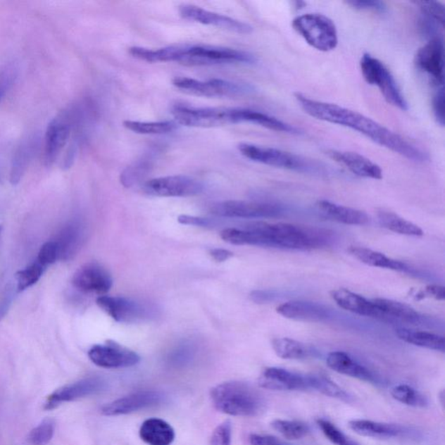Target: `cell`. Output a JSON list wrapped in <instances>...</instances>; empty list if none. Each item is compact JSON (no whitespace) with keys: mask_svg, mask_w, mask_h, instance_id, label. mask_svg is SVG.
<instances>
[{"mask_svg":"<svg viewBox=\"0 0 445 445\" xmlns=\"http://www.w3.org/2000/svg\"><path fill=\"white\" fill-rule=\"evenodd\" d=\"M211 401L220 413L235 417H256L265 410L261 393L239 381L225 382L211 392Z\"/></svg>","mask_w":445,"mask_h":445,"instance_id":"cell-4","label":"cell"},{"mask_svg":"<svg viewBox=\"0 0 445 445\" xmlns=\"http://www.w3.org/2000/svg\"><path fill=\"white\" fill-rule=\"evenodd\" d=\"M76 120V110L69 108L63 111L48 125L44 151V163L47 166L53 165L64 150Z\"/></svg>","mask_w":445,"mask_h":445,"instance_id":"cell-10","label":"cell"},{"mask_svg":"<svg viewBox=\"0 0 445 445\" xmlns=\"http://www.w3.org/2000/svg\"><path fill=\"white\" fill-rule=\"evenodd\" d=\"M318 211L329 220L349 225H365L370 218L365 211L337 205L327 200H320L316 203Z\"/></svg>","mask_w":445,"mask_h":445,"instance_id":"cell-28","label":"cell"},{"mask_svg":"<svg viewBox=\"0 0 445 445\" xmlns=\"http://www.w3.org/2000/svg\"><path fill=\"white\" fill-rule=\"evenodd\" d=\"M54 432L55 424L54 420L46 419L30 432L29 442L32 445H46L53 439Z\"/></svg>","mask_w":445,"mask_h":445,"instance_id":"cell-42","label":"cell"},{"mask_svg":"<svg viewBox=\"0 0 445 445\" xmlns=\"http://www.w3.org/2000/svg\"><path fill=\"white\" fill-rule=\"evenodd\" d=\"M97 305L115 321L120 322L150 320L156 315L155 308L149 303L123 296H100Z\"/></svg>","mask_w":445,"mask_h":445,"instance_id":"cell-11","label":"cell"},{"mask_svg":"<svg viewBox=\"0 0 445 445\" xmlns=\"http://www.w3.org/2000/svg\"><path fill=\"white\" fill-rule=\"evenodd\" d=\"M277 313L289 320L303 322H322L327 320L328 311L318 303L303 301H290L282 303Z\"/></svg>","mask_w":445,"mask_h":445,"instance_id":"cell-25","label":"cell"},{"mask_svg":"<svg viewBox=\"0 0 445 445\" xmlns=\"http://www.w3.org/2000/svg\"><path fill=\"white\" fill-rule=\"evenodd\" d=\"M276 432L288 440L302 439L310 432L309 426L301 421L277 419L272 422Z\"/></svg>","mask_w":445,"mask_h":445,"instance_id":"cell-39","label":"cell"},{"mask_svg":"<svg viewBox=\"0 0 445 445\" xmlns=\"http://www.w3.org/2000/svg\"><path fill=\"white\" fill-rule=\"evenodd\" d=\"M84 239L85 228L82 221L75 218L63 226L54 240L59 261H68L75 257L82 247Z\"/></svg>","mask_w":445,"mask_h":445,"instance_id":"cell-22","label":"cell"},{"mask_svg":"<svg viewBox=\"0 0 445 445\" xmlns=\"http://www.w3.org/2000/svg\"><path fill=\"white\" fill-rule=\"evenodd\" d=\"M13 296V288H6L5 294H4L1 302H0V321L5 318L7 311H9L11 305H12Z\"/></svg>","mask_w":445,"mask_h":445,"instance_id":"cell-53","label":"cell"},{"mask_svg":"<svg viewBox=\"0 0 445 445\" xmlns=\"http://www.w3.org/2000/svg\"><path fill=\"white\" fill-rule=\"evenodd\" d=\"M425 293L437 300H444L445 299V289L441 285H429V287L425 288Z\"/></svg>","mask_w":445,"mask_h":445,"instance_id":"cell-54","label":"cell"},{"mask_svg":"<svg viewBox=\"0 0 445 445\" xmlns=\"http://www.w3.org/2000/svg\"><path fill=\"white\" fill-rule=\"evenodd\" d=\"M195 348L191 344H183L174 349L168 357V363L173 367H184L190 363L195 357Z\"/></svg>","mask_w":445,"mask_h":445,"instance_id":"cell-44","label":"cell"},{"mask_svg":"<svg viewBox=\"0 0 445 445\" xmlns=\"http://www.w3.org/2000/svg\"><path fill=\"white\" fill-rule=\"evenodd\" d=\"M377 218L380 224L389 231L406 236L421 237L424 235V232L418 225L404 220L392 211L381 210L377 213Z\"/></svg>","mask_w":445,"mask_h":445,"instance_id":"cell-34","label":"cell"},{"mask_svg":"<svg viewBox=\"0 0 445 445\" xmlns=\"http://www.w3.org/2000/svg\"><path fill=\"white\" fill-rule=\"evenodd\" d=\"M372 301L380 311L381 318L410 324H415L420 320V316L417 311L406 303L387 299H375Z\"/></svg>","mask_w":445,"mask_h":445,"instance_id":"cell-30","label":"cell"},{"mask_svg":"<svg viewBox=\"0 0 445 445\" xmlns=\"http://www.w3.org/2000/svg\"><path fill=\"white\" fill-rule=\"evenodd\" d=\"M349 252L359 261L369 266L399 270V272L407 269L403 263L389 258L381 252L370 250L368 248L351 246L349 248Z\"/></svg>","mask_w":445,"mask_h":445,"instance_id":"cell-33","label":"cell"},{"mask_svg":"<svg viewBox=\"0 0 445 445\" xmlns=\"http://www.w3.org/2000/svg\"><path fill=\"white\" fill-rule=\"evenodd\" d=\"M165 396L158 391H141L132 393L109 403L102 408L105 416L113 417L127 415L146 408L158 406L164 401Z\"/></svg>","mask_w":445,"mask_h":445,"instance_id":"cell-18","label":"cell"},{"mask_svg":"<svg viewBox=\"0 0 445 445\" xmlns=\"http://www.w3.org/2000/svg\"><path fill=\"white\" fill-rule=\"evenodd\" d=\"M318 427L320 428L326 439L336 445H361L356 441L347 437L342 431H340L335 425L326 419L320 418L317 421Z\"/></svg>","mask_w":445,"mask_h":445,"instance_id":"cell-41","label":"cell"},{"mask_svg":"<svg viewBox=\"0 0 445 445\" xmlns=\"http://www.w3.org/2000/svg\"><path fill=\"white\" fill-rule=\"evenodd\" d=\"M331 296L337 306L350 313L365 317L381 318L380 311L374 306L372 301H369L357 293L346 289H339L332 291Z\"/></svg>","mask_w":445,"mask_h":445,"instance_id":"cell-27","label":"cell"},{"mask_svg":"<svg viewBox=\"0 0 445 445\" xmlns=\"http://www.w3.org/2000/svg\"><path fill=\"white\" fill-rule=\"evenodd\" d=\"M326 154L337 164L346 167L351 173L365 179L382 180L383 170L376 163L369 158L352 151L327 150Z\"/></svg>","mask_w":445,"mask_h":445,"instance_id":"cell-20","label":"cell"},{"mask_svg":"<svg viewBox=\"0 0 445 445\" xmlns=\"http://www.w3.org/2000/svg\"><path fill=\"white\" fill-rule=\"evenodd\" d=\"M361 69L366 82L380 89L389 105L402 111L409 109L401 89L383 62L369 54H365L361 61Z\"/></svg>","mask_w":445,"mask_h":445,"instance_id":"cell-7","label":"cell"},{"mask_svg":"<svg viewBox=\"0 0 445 445\" xmlns=\"http://www.w3.org/2000/svg\"><path fill=\"white\" fill-rule=\"evenodd\" d=\"M349 427L358 435L378 439H396L407 436L410 433V430L402 425L385 424L365 419L351 420L349 422Z\"/></svg>","mask_w":445,"mask_h":445,"instance_id":"cell-24","label":"cell"},{"mask_svg":"<svg viewBox=\"0 0 445 445\" xmlns=\"http://www.w3.org/2000/svg\"><path fill=\"white\" fill-rule=\"evenodd\" d=\"M259 387L272 391H301L310 389L308 376L290 370L270 367L259 378Z\"/></svg>","mask_w":445,"mask_h":445,"instance_id":"cell-21","label":"cell"},{"mask_svg":"<svg viewBox=\"0 0 445 445\" xmlns=\"http://www.w3.org/2000/svg\"><path fill=\"white\" fill-rule=\"evenodd\" d=\"M72 283L80 292L102 295L113 287V277L103 266L89 263L74 273Z\"/></svg>","mask_w":445,"mask_h":445,"instance_id":"cell-19","label":"cell"},{"mask_svg":"<svg viewBox=\"0 0 445 445\" xmlns=\"http://www.w3.org/2000/svg\"><path fill=\"white\" fill-rule=\"evenodd\" d=\"M211 257L218 262H224L232 258L233 253L232 251L224 249H214L211 251Z\"/></svg>","mask_w":445,"mask_h":445,"instance_id":"cell-55","label":"cell"},{"mask_svg":"<svg viewBox=\"0 0 445 445\" xmlns=\"http://www.w3.org/2000/svg\"><path fill=\"white\" fill-rule=\"evenodd\" d=\"M38 146V139L30 137L25 139L18 146L13 156L12 167H11L10 181L13 185L20 181L27 172V167L35 156L36 148Z\"/></svg>","mask_w":445,"mask_h":445,"instance_id":"cell-31","label":"cell"},{"mask_svg":"<svg viewBox=\"0 0 445 445\" xmlns=\"http://www.w3.org/2000/svg\"><path fill=\"white\" fill-rule=\"evenodd\" d=\"M308 380H309L310 389H313L322 394L342 400L344 402L350 403L352 401V396L328 377L321 375H311L308 376Z\"/></svg>","mask_w":445,"mask_h":445,"instance_id":"cell-37","label":"cell"},{"mask_svg":"<svg viewBox=\"0 0 445 445\" xmlns=\"http://www.w3.org/2000/svg\"><path fill=\"white\" fill-rule=\"evenodd\" d=\"M295 98L300 107L311 117L353 130L409 161L418 163L427 161V154L415 144L358 111L335 104L318 101L299 92L295 94Z\"/></svg>","mask_w":445,"mask_h":445,"instance_id":"cell-1","label":"cell"},{"mask_svg":"<svg viewBox=\"0 0 445 445\" xmlns=\"http://www.w3.org/2000/svg\"><path fill=\"white\" fill-rule=\"evenodd\" d=\"M124 127L137 134L141 135H162L175 132L177 124L173 121L142 122L135 120H125Z\"/></svg>","mask_w":445,"mask_h":445,"instance_id":"cell-35","label":"cell"},{"mask_svg":"<svg viewBox=\"0 0 445 445\" xmlns=\"http://www.w3.org/2000/svg\"><path fill=\"white\" fill-rule=\"evenodd\" d=\"M144 191L151 196L183 198L201 194L203 184L188 176H167L146 182Z\"/></svg>","mask_w":445,"mask_h":445,"instance_id":"cell-12","label":"cell"},{"mask_svg":"<svg viewBox=\"0 0 445 445\" xmlns=\"http://www.w3.org/2000/svg\"><path fill=\"white\" fill-rule=\"evenodd\" d=\"M177 220L182 225L200 226V227H214L218 225L216 220H211V218L188 216V215H181Z\"/></svg>","mask_w":445,"mask_h":445,"instance_id":"cell-50","label":"cell"},{"mask_svg":"<svg viewBox=\"0 0 445 445\" xmlns=\"http://www.w3.org/2000/svg\"><path fill=\"white\" fill-rule=\"evenodd\" d=\"M277 203L258 201H225L215 203L211 213L216 216L233 218H273L281 213Z\"/></svg>","mask_w":445,"mask_h":445,"instance_id":"cell-13","label":"cell"},{"mask_svg":"<svg viewBox=\"0 0 445 445\" xmlns=\"http://www.w3.org/2000/svg\"><path fill=\"white\" fill-rule=\"evenodd\" d=\"M272 348L277 357L283 359L299 361L309 357L311 351L305 344L288 337H280L272 340Z\"/></svg>","mask_w":445,"mask_h":445,"instance_id":"cell-36","label":"cell"},{"mask_svg":"<svg viewBox=\"0 0 445 445\" xmlns=\"http://www.w3.org/2000/svg\"><path fill=\"white\" fill-rule=\"evenodd\" d=\"M326 363L329 368L342 375L357 378L370 383L378 384L380 380L361 363L354 361L344 351H333L327 356Z\"/></svg>","mask_w":445,"mask_h":445,"instance_id":"cell-23","label":"cell"},{"mask_svg":"<svg viewBox=\"0 0 445 445\" xmlns=\"http://www.w3.org/2000/svg\"><path fill=\"white\" fill-rule=\"evenodd\" d=\"M46 267L40 265L38 261L16 273L17 292H21L32 287L42 277Z\"/></svg>","mask_w":445,"mask_h":445,"instance_id":"cell-40","label":"cell"},{"mask_svg":"<svg viewBox=\"0 0 445 445\" xmlns=\"http://www.w3.org/2000/svg\"><path fill=\"white\" fill-rule=\"evenodd\" d=\"M239 151L244 158L251 161L265 165L277 167V168L295 170L298 173H317L324 172L322 163L314 159L303 157V156L288 153L283 150L276 149L257 144L242 143L239 146Z\"/></svg>","mask_w":445,"mask_h":445,"instance_id":"cell-5","label":"cell"},{"mask_svg":"<svg viewBox=\"0 0 445 445\" xmlns=\"http://www.w3.org/2000/svg\"><path fill=\"white\" fill-rule=\"evenodd\" d=\"M292 27L311 46L324 53L335 49L339 43L335 24L324 14L300 15L292 20Z\"/></svg>","mask_w":445,"mask_h":445,"instance_id":"cell-6","label":"cell"},{"mask_svg":"<svg viewBox=\"0 0 445 445\" xmlns=\"http://www.w3.org/2000/svg\"><path fill=\"white\" fill-rule=\"evenodd\" d=\"M225 242L237 246H257L292 250L316 249L328 246L332 232L327 230L285 222H255L244 229L229 228L221 232Z\"/></svg>","mask_w":445,"mask_h":445,"instance_id":"cell-2","label":"cell"},{"mask_svg":"<svg viewBox=\"0 0 445 445\" xmlns=\"http://www.w3.org/2000/svg\"><path fill=\"white\" fill-rule=\"evenodd\" d=\"M106 388V382L101 377L84 378L75 383L65 385L48 396L44 409L54 410L62 403L74 401L85 396L97 394Z\"/></svg>","mask_w":445,"mask_h":445,"instance_id":"cell-17","label":"cell"},{"mask_svg":"<svg viewBox=\"0 0 445 445\" xmlns=\"http://www.w3.org/2000/svg\"><path fill=\"white\" fill-rule=\"evenodd\" d=\"M432 109L434 117L437 123L441 126L444 125V87L439 88V90L434 95L432 100Z\"/></svg>","mask_w":445,"mask_h":445,"instance_id":"cell-49","label":"cell"},{"mask_svg":"<svg viewBox=\"0 0 445 445\" xmlns=\"http://www.w3.org/2000/svg\"><path fill=\"white\" fill-rule=\"evenodd\" d=\"M149 169V164L146 162L140 161L138 164H135L131 167H128L123 174H121V183L126 187H132V185L139 182L144 174Z\"/></svg>","mask_w":445,"mask_h":445,"instance_id":"cell-45","label":"cell"},{"mask_svg":"<svg viewBox=\"0 0 445 445\" xmlns=\"http://www.w3.org/2000/svg\"><path fill=\"white\" fill-rule=\"evenodd\" d=\"M173 84L185 94L203 98H233L248 95L254 92L251 84L213 79L207 81L177 77Z\"/></svg>","mask_w":445,"mask_h":445,"instance_id":"cell-9","label":"cell"},{"mask_svg":"<svg viewBox=\"0 0 445 445\" xmlns=\"http://www.w3.org/2000/svg\"><path fill=\"white\" fill-rule=\"evenodd\" d=\"M1 232H2V226H0V234H1Z\"/></svg>","mask_w":445,"mask_h":445,"instance_id":"cell-56","label":"cell"},{"mask_svg":"<svg viewBox=\"0 0 445 445\" xmlns=\"http://www.w3.org/2000/svg\"><path fill=\"white\" fill-rule=\"evenodd\" d=\"M415 4L421 9L426 20L439 25L441 28L444 27L445 15L444 4L437 1H418Z\"/></svg>","mask_w":445,"mask_h":445,"instance_id":"cell-43","label":"cell"},{"mask_svg":"<svg viewBox=\"0 0 445 445\" xmlns=\"http://www.w3.org/2000/svg\"><path fill=\"white\" fill-rule=\"evenodd\" d=\"M349 6L358 10L373 11L377 13H384L387 11V5L382 1H349Z\"/></svg>","mask_w":445,"mask_h":445,"instance_id":"cell-51","label":"cell"},{"mask_svg":"<svg viewBox=\"0 0 445 445\" xmlns=\"http://www.w3.org/2000/svg\"><path fill=\"white\" fill-rule=\"evenodd\" d=\"M88 356L94 365L106 369L128 368L140 362L136 352L113 341L94 346L89 351Z\"/></svg>","mask_w":445,"mask_h":445,"instance_id":"cell-15","label":"cell"},{"mask_svg":"<svg viewBox=\"0 0 445 445\" xmlns=\"http://www.w3.org/2000/svg\"><path fill=\"white\" fill-rule=\"evenodd\" d=\"M57 261H58L57 244H56L54 240L48 241L40 248L36 261H38L40 265L46 268L47 266L54 264Z\"/></svg>","mask_w":445,"mask_h":445,"instance_id":"cell-47","label":"cell"},{"mask_svg":"<svg viewBox=\"0 0 445 445\" xmlns=\"http://www.w3.org/2000/svg\"><path fill=\"white\" fill-rule=\"evenodd\" d=\"M250 444L251 445H289L275 437L264 435V434H251Z\"/></svg>","mask_w":445,"mask_h":445,"instance_id":"cell-52","label":"cell"},{"mask_svg":"<svg viewBox=\"0 0 445 445\" xmlns=\"http://www.w3.org/2000/svg\"><path fill=\"white\" fill-rule=\"evenodd\" d=\"M417 68L427 75L437 87H444V44L441 36L432 37L415 56Z\"/></svg>","mask_w":445,"mask_h":445,"instance_id":"cell-14","label":"cell"},{"mask_svg":"<svg viewBox=\"0 0 445 445\" xmlns=\"http://www.w3.org/2000/svg\"><path fill=\"white\" fill-rule=\"evenodd\" d=\"M179 12L184 20L224 29L226 31L239 33V35H249L253 30L251 25L243 21L220 13L210 12L208 10L194 5H182L180 6Z\"/></svg>","mask_w":445,"mask_h":445,"instance_id":"cell-16","label":"cell"},{"mask_svg":"<svg viewBox=\"0 0 445 445\" xmlns=\"http://www.w3.org/2000/svg\"><path fill=\"white\" fill-rule=\"evenodd\" d=\"M237 124H253L262 127L269 129L270 131L288 133V134L299 135L300 130L290 124L278 120L277 118L270 116L269 114L252 109H237Z\"/></svg>","mask_w":445,"mask_h":445,"instance_id":"cell-26","label":"cell"},{"mask_svg":"<svg viewBox=\"0 0 445 445\" xmlns=\"http://www.w3.org/2000/svg\"><path fill=\"white\" fill-rule=\"evenodd\" d=\"M139 436L148 445H170L175 439V432L163 419L150 418L141 425Z\"/></svg>","mask_w":445,"mask_h":445,"instance_id":"cell-29","label":"cell"},{"mask_svg":"<svg viewBox=\"0 0 445 445\" xmlns=\"http://www.w3.org/2000/svg\"><path fill=\"white\" fill-rule=\"evenodd\" d=\"M257 59L247 51L208 44H182L166 47V61L187 66L253 64Z\"/></svg>","mask_w":445,"mask_h":445,"instance_id":"cell-3","label":"cell"},{"mask_svg":"<svg viewBox=\"0 0 445 445\" xmlns=\"http://www.w3.org/2000/svg\"><path fill=\"white\" fill-rule=\"evenodd\" d=\"M396 335L403 342L415 346L441 352L445 351L444 337L437 334L403 328L396 330Z\"/></svg>","mask_w":445,"mask_h":445,"instance_id":"cell-32","label":"cell"},{"mask_svg":"<svg viewBox=\"0 0 445 445\" xmlns=\"http://www.w3.org/2000/svg\"><path fill=\"white\" fill-rule=\"evenodd\" d=\"M232 426L231 422L225 421L218 426L211 437V445H232Z\"/></svg>","mask_w":445,"mask_h":445,"instance_id":"cell-48","label":"cell"},{"mask_svg":"<svg viewBox=\"0 0 445 445\" xmlns=\"http://www.w3.org/2000/svg\"><path fill=\"white\" fill-rule=\"evenodd\" d=\"M237 108L226 107H194L184 105L174 106L172 114L176 123L187 127L213 128L235 125Z\"/></svg>","mask_w":445,"mask_h":445,"instance_id":"cell-8","label":"cell"},{"mask_svg":"<svg viewBox=\"0 0 445 445\" xmlns=\"http://www.w3.org/2000/svg\"><path fill=\"white\" fill-rule=\"evenodd\" d=\"M392 398L406 406L415 408H426L428 399L418 389L408 384H398L391 389Z\"/></svg>","mask_w":445,"mask_h":445,"instance_id":"cell-38","label":"cell"},{"mask_svg":"<svg viewBox=\"0 0 445 445\" xmlns=\"http://www.w3.org/2000/svg\"><path fill=\"white\" fill-rule=\"evenodd\" d=\"M17 77V68L13 64H8L0 68V102L12 87Z\"/></svg>","mask_w":445,"mask_h":445,"instance_id":"cell-46","label":"cell"}]
</instances>
